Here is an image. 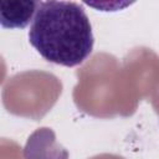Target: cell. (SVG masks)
<instances>
[{
    "label": "cell",
    "instance_id": "cell-2",
    "mask_svg": "<svg viewBox=\"0 0 159 159\" xmlns=\"http://www.w3.org/2000/svg\"><path fill=\"white\" fill-rule=\"evenodd\" d=\"M40 1H19L5 0L0 2V22L4 29H24L35 14Z\"/></svg>",
    "mask_w": 159,
    "mask_h": 159
},
{
    "label": "cell",
    "instance_id": "cell-1",
    "mask_svg": "<svg viewBox=\"0 0 159 159\" xmlns=\"http://www.w3.org/2000/svg\"><path fill=\"white\" fill-rule=\"evenodd\" d=\"M29 41L46 61L66 67L81 65L94 45L89 19L73 1H40Z\"/></svg>",
    "mask_w": 159,
    "mask_h": 159
}]
</instances>
